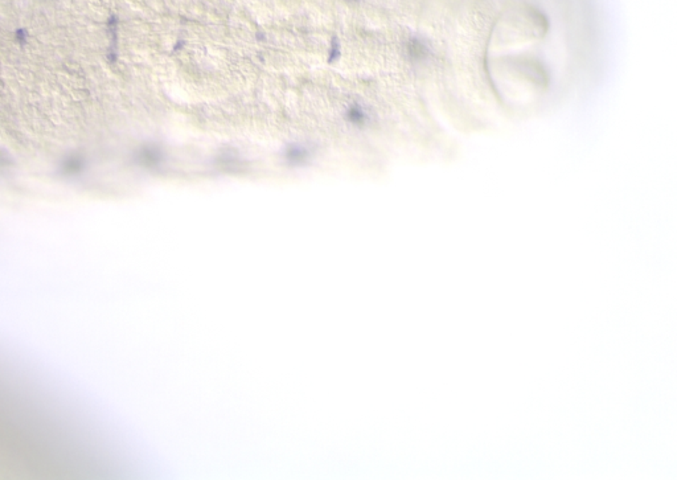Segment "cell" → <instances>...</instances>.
Wrapping results in <instances>:
<instances>
[{"mask_svg":"<svg viewBox=\"0 0 677 480\" xmlns=\"http://www.w3.org/2000/svg\"><path fill=\"white\" fill-rule=\"evenodd\" d=\"M406 54L414 64H426L432 57V48L421 37H411L406 45Z\"/></svg>","mask_w":677,"mask_h":480,"instance_id":"cell-3","label":"cell"},{"mask_svg":"<svg viewBox=\"0 0 677 480\" xmlns=\"http://www.w3.org/2000/svg\"><path fill=\"white\" fill-rule=\"evenodd\" d=\"M344 122L356 130H365L375 122V112L367 103L355 101L349 103L343 112Z\"/></svg>","mask_w":677,"mask_h":480,"instance_id":"cell-2","label":"cell"},{"mask_svg":"<svg viewBox=\"0 0 677 480\" xmlns=\"http://www.w3.org/2000/svg\"><path fill=\"white\" fill-rule=\"evenodd\" d=\"M317 156V151L312 144L307 142L294 141L286 144L281 151V159L290 167H303L310 163Z\"/></svg>","mask_w":677,"mask_h":480,"instance_id":"cell-1","label":"cell"}]
</instances>
